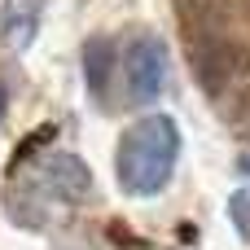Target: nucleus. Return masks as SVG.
Masks as SVG:
<instances>
[{
    "label": "nucleus",
    "mask_w": 250,
    "mask_h": 250,
    "mask_svg": "<svg viewBox=\"0 0 250 250\" xmlns=\"http://www.w3.org/2000/svg\"><path fill=\"white\" fill-rule=\"evenodd\" d=\"M180 158V127L171 114H145L136 119L114 149V176L132 198H154L167 189Z\"/></svg>",
    "instance_id": "obj_1"
},
{
    "label": "nucleus",
    "mask_w": 250,
    "mask_h": 250,
    "mask_svg": "<svg viewBox=\"0 0 250 250\" xmlns=\"http://www.w3.org/2000/svg\"><path fill=\"white\" fill-rule=\"evenodd\" d=\"M189 70H193L198 88L211 92V97L237 92L250 79V48L242 40H233L229 31H224V35L193 40V44H189Z\"/></svg>",
    "instance_id": "obj_2"
},
{
    "label": "nucleus",
    "mask_w": 250,
    "mask_h": 250,
    "mask_svg": "<svg viewBox=\"0 0 250 250\" xmlns=\"http://www.w3.org/2000/svg\"><path fill=\"white\" fill-rule=\"evenodd\" d=\"M123 75H127V101L132 105H149L163 83H167V48L154 35H136L123 53Z\"/></svg>",
    "instance_id": "obj_3"
},
{
    "label": "nucleus",
    "mask_w": 250,
    "mask_h": 250,
    "mask_svg": "<svg viewBox=\"0 0 250 250\" xmlns=\"http://www.w3.org/2000/svg\"><path fill=\"white\" fill-rule=\"evenodd\" d=\"M35 185L40 189H48V198H57V202H66V207H75V202H83V198H92V171H88V163L83 158H75V154H44L40 158V171H35Z\"/></svg>",
    "instance_id": "obj_4"
},
{
    "label": "nucleus",
    "mask_w": 250,
    "mask_h": 250,
    "mask_svg": "<svg viewBox=\"0 0 250 250\" xmlns=\"http://www.w3.org/2000/svg\"><path fill=\"white\" fill-rule=\"evenodd\" d=\"M171 4H176V18H180L185 44L207 40V35H224V31H229L233 0H171Z\"/></svg>",
    "instance_id": "obj_5"
},
{
    "label": "nucleus",
    "mask_w": 250,
    "mask_h": 250,
    "mask_svg": "<svg viewBox=\"0 0 250 250\" xmlns=\"http://www.w3.org/2000/svg\"><path fill=\"white\" fill-rule=\"evenodd\" d=\"M40 26V0H9L0 13V40L9 48H26Z\"/></svg>",
    "instance_id": "obj_6"
},
{
    "label": "nucleus",
    "mask_w": 250,
    "mask_h": 250,
    "mask_svg": "<svg viewBox=\"0 0 250 250\" xmlns=\"http://www.w3.org/2000/svg\"><path fill=\"white\" fill-rule=\"evenodd\" d=\"M79 62H83L88 92L101 101V97H105V88H110V70H114V48H110V40H105V35H92V40L83 44Z\"/></svg>",
    "instance_id": "obj_7"
},
{
    "label": "nucleus",
    "mask_w": 250,
    "mask_h": 250,
    "mask_svg": "<svg viewBox=\"0 0 250 250\" xmlns=\"http://www.w3.org/2000/svg\"><path fill=\"white\" fill-rule=\"evenodd\" d=\"M53 136H57V127H53V123H44L40 132H31V136H26L22 145H18V154H13V163H9V176H13V171H22V167H26L31 158H35V149L53 145Z\"/></svg>",
    "instance_id": "obj_8"
},
{
    "label": "nucleus",
    "mask_w": 250,
    "mask_h": 250,
    "mask_svg": "<svg viewBox=\"0 0 250 250\" xmlns=\"http://www.w3.org/2000/svg\"><path fill=\"white\" fill-rule=\"evenodd\" d=\"M229 211H233V224H237V233H242V237H250V189H237V193H233Z\"/></svg>",
    "instance_id": "obj_9"
},
{
    "label": "nucleus",
    "mask_w": 250,
    "mask_h": 250,
    "mask_svg": "<svg viewBox=\"0 0 250 250\" xmlns=\"http://www.w3.org/2000/svg\"><path fill=\"white\" fill-rule=\"evenodd\" d=\"M4 110H9V88L0 83V123H4Z\"/></svg>",
    "instance_id": "obj_10"
},
{
    "label": "nucleus",
    "mask_w": 250,
    "mask_h": 250,
    "mask_svg": "<svg viewBox=\"0 0 250 250\" xmlns=\"http://www.w3.org/2000/svg\"><path fill=\"white\" fill-rule=\"evenodd\" d=\"M242 13H246V18H250V0H242Z\"/></svg>",
    "instance_id": "obj_11"
}]
</instances>
